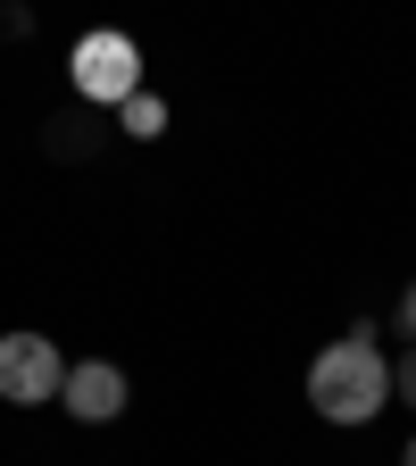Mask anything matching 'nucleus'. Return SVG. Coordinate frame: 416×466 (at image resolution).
Masks as SVG:
<instances>
[{"label":"nucleus","instance_id":"f257e3e1","mask_svg":"<svg viewBox=\"0 0 416 466\" xmlns=\"http://www.w3.org/2000/svg\"><path fill=\"white\" fill-rule=\"evenodd\" d=\"M309 408L325 425H367L391 408V359L367 341V325H350V341L317 350V367H309Z\"/></svg>","mask_w":416,"mask_h":466},{"label":"nucleus","instance_id":"f03ea898","mask_svg":"<svg viewBox=\"0 0 416 466\" xmlns=\"http://www.w3.org/2000/svg\"><path fill=\"white\" fill-rule=\"evenodd\" d=\"M67 76H76L84 108H126L142 92V50H134V34H84L76 58H67Z\"/></svg>","mask_w":416,"mask_h":466},{"label":"nucleus","instance_id":"7ed1b4c3","mask_svg":"<svg viewBox=\"0 0 416 466\" xmlns=\"http://www.w3.org/2000/svg\"><path fill=\"white\" fill-rule=\"evenodd\" d=\"M67 383V359H58L50 333H0V400L9 408H42Z\"/></svg>","mask_w":416,"mask_h":466},{"label":"nucleus","instance_id":"20e7f679","mask_svg":"<svg viewBox=\"0 0 416 466\" xmlns=\"http://www.w3.org/2000/svg\"><path fill=\"white\" fill-rule=\"evenodd\" d=\"M58 408H67L76 425H117V417H126V367H108V359L67 367V383H58Z\"/></svg>","mask_w":416,"mask_h":466},{"label":"nucleus","instance_id":"39448f33","mask_svg":"<svg viewBox=\"0 0 416 466\" xmlns=\"http://www.w3.org/2000/svg\"><path fill=\"white\" fill-rule=\"evenodd\" d=\"M100 142H108V126H100V108H84V100L42 116V158L50 167H84V158H100Z\"/></svg>","mask_w":416,"mask_h":466},{"label":"nucleus","instance_id":"423d86ee","mask_svg":"<svg viewBox=\"0 0 416 466\" xmlns=\"http://www.w3.org/2000/svg\"><path fill=\"white\" fill-rule=\"evenodd\" d=\"M117 126H126L134 142H158V134H167V100H158V92H134L126 108H117Z\"/></svg>","mask_w":416,"mask_h":466},{"label":"nucleus","instance_id":"0eeeda50","mask_svg":"<svg viewBox=\"0 0 416 466\" xmlns=\"http://www.w3.org/2000/svg\"><path fill=\"white\" fill-rule=\"evenodd\" d=\"M391 400H400V408H416V341L391 359Z\"/></svg>","mask_w":416,"mask_h":466},{"label":"nucleus","instance_id":"6e6552de","mask_svg":"<svg viewBox=\"0 0 416 466\" xmlns=\"http://www.w3.org/2000/svg\"><path fill=\"white\" fill-rule=\"evenodd\" d=\"M34 34V9H17V0H0V42H25Z\"/></svg>","mask_w":416,"mask_h":466},{"label":"nucleus","instance_id":"1a4fd4ad","mask_svg":"<svg viewBox=\"0 0 416 466\" xmlns=\"http://www.w3.org/2000/svg\"><path fill=\"white\" fill-rule=\"evenodd\" d=\"M400 333L416 341V283H408V300H400Z\"/></svg>","mask_w":416,"mask_h":466},{"label":"nucleus","instance_id":"9d476101","mask_svg":"<svg viewBox=\"0 0 416 466\" xmlns=\"http://www.w3.org/2000/svg\"><path fill=\"white\" fill-rule=\"evenodd\" d=\"M400 466H416V433H408V450H400Z\"/></svg>","mask_w":416,"mask_h":466}]
</instances>
